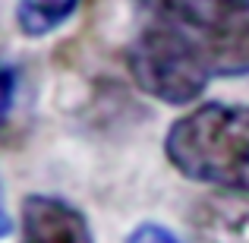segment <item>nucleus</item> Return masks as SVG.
Here are the masks:
<instances>
[{"label":"nucleus","mask_w":249,"mask_h":243,"mask_svg":"<svg viewBox=\"0 0 249 243\" xmlns=\"http://www.w3.org/2000/svg\"><path fill=\"white\" fill-rule=\"evenodd\" d=\"M13 234V218H10V208H6V199H3V180H0V240Z\"/></svg>","instance_id":"1a4fd4ad"},{"label":"nucleus","mask_w":249,"mask_h":243,"mask_svg":"<svg viewBox=\"0 0 249 243\" xmlns=\"http://www.w3.org/2000/svg\"><path fill=\"white\" fill-rule=\"evenodd\" d=\"M126 70L139 92L170 108L199 101L214 79L205 51L186 32L148 16H139V29L126 44Z\"/></svg>","instance_id":"f03ea898"},{"label":"nucleus","mask_w":249,"mask_h":243,"mask_svg":"<svg viewBox=\"0 0 249 243\" xmlns=\"http://www.w3.org/2000/svg\"><path fill=\"white\" fill-rule=\"evenodd\" d=\"M196 243H249V196L214 193L189 212Z\"/></svg>","instance_id":"39448f33"},{"label":"nucleus","mask_w":249,"mask_h":243,"mask_svg":"<svg viewBox=\"0 0 249 243\" xmlns=\"http://www.w3.org/2000/svg\"><path fill=\"white\" fill-rule=\"evenodd\" d=\"M82 0H19L16 25L25 38H44L76 16Z\"/></svg>","instance_id":"423d86ee"},{"label":"nucleus","mask_w":249,"mask_h":243,"mask_svg":"<svg viewBox=\"0 0 249 243\" xmlns=\"http://www.w3.org/2000/svg\"><path fill=\"white\" fill-rule=\"evenodd\" d=\"M19 243H95V234L76 202L32 193L19 212Z\"/></svg>","instance_id":"20e7f679"},{"label":"nucleus","mask_w":249,"mask_h":243,"mask_svg":"<svg viewBox=\"0 0 249 243\" xmlns=\"http://www.w3.org/2000/svg\"><path fill=\"white\" fill-rule=\"evenodd\" d=\"M16 89H19V73L6 60H0V130L10 120V111L16 104Z\"/></svg>","instance_id":"0eeeda50"},{"label":"nucleus","mask_w":249,"mask_h":243,"mask_svg":"<svg viewBox=\"0 0 249 243\" xmlns=\"http://www.w3.org/2000/svg\"><path fill=\"white\" fill-rule=\"evenodd\" d=\"M164 158L180 177L249 196V104L208 101L170 123Z\"/></svg>","instance_id":"f257e3e1"},{"label":"nucleus","mask_w":249,"mask_h":243,"mask_svg":"<svg viewBox=\"0 0 249 243\" xmlns=\"http://www.w3.org/2000/svg\"><path fill=\"white\" fill-rule=\"evenodd\" d=\"M136 13L186 32L214 70V79L249 76V0H133Z\"/></svg>","instance_id":"7ed1b4c3"},{"label":"nucleus","mask_w":249,"mask_h":243,"mask_svg":"<svg viewBox=\"0 0 249 243\" xmlns=\"http://www.w3.org/2000/svg\"><path fill=\"white\" fill-rule=\"evenodd\" d=\"M126 243H180V237L161 221H142L129 231Z\"/></svg>","instance_id":"6e6552de"}]
</instances>
